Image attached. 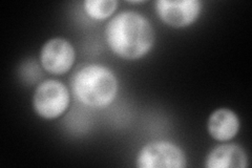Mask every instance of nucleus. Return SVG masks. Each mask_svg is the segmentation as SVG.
<instances>
[{"mask_svg": "<svg viewBox=\"0 0 252 168\" xmlns=\"http://www.w3.org/2000/svg\"><path fill=\"white\" fill-rule=\"evenodd\" d=\"M33 105L36 113L44 119L60 117L69 105L67 87L57 80H46L36 89Z\"/></svg>", "mask_w": 252, "mask_h": 168, "instance_id": "obj_3", "label": "nucleus"}, {"mask_svg": "<svg viewBox=\"0 0 252 168\" xmlns=\"http://www.w3.org/2000/svg\"><path fill=\"white\" fill-rule=\"evenodd\" d=\"M247 155L241 146L223 144L210 151L206 159L208 168H243L247 167Z\"/></svg>", "mask_w": 252, "mask_h": 168, "instance_id": "obj_7", "label": "nucleus"}, {"mask_svg": "<svg viewBox=\"0 0 252 168\" xmlns=\"http://www.w3.org/2000/svg\"><path fill=\"white\" fill-rule=\"evenodd\" d=\"M105 38L116 55L136 60L151 51L155 42V32L144 16L136 12H123L108 22Z\"/></svg>", "mask_w": 252, "mask_h": 168, "instance_id": "obj_1", "label": "nucleus"}, {"mask_svg": "<svg viewBox=\"0 0 252 168\" xmlns=\"http://www.w3.org/2000/svg\"><path fill=\"white\" fill-rule=\"evenodd\" d=\"M239 130V118L230 109H217L209 117L208 132L211 137L217 141L231 140L235 137Z\"/></svg>", "mask_w": 252, "mask_h": 168, "instance_id": "obj_8", "label": "nucleus"}, {"mask_svg": "<svg viewBox=\"0 0 252 168\" xmlns=\"http://www.w3.org/2000/svg\"><path fill=\"white\" fill-rule=\"evenodd\" d=\"M137 164L140 168H183L186 166V158L175 144L153 142L141 149Z\"/></svg>", "mask_w": 252, "mask_h": 168, "instance_id": "obj_4", "label": "nucleus"}, {"mask_svg": "<svg viewBox=\"0 0 252 168\" xmlns=\"http://www.w3.org/2000/svg\"><path fill=\"white\" fill-rule=\"evenodd\" d=\"M117 5L116 0H88L84 2V9L91 18L104 20L113 15Z\"/></svg>", "mask_w": 252, "mask_h": 168, "instance_id": "obj_9", "label": "nucleus"}, {"mask_svg": "<svg viewBox=\"0 0 252 168\" xmlns=\"http://www.w3.org/2000/svg\"><path fill=\"white\" fill-rule=\"evenodd\" d=\"M156 10L160 19L173 28L191 25L201 14V2L198 0H159Z\"/></svg>", "mask_w": 252, "mask_h": 168, "instance_id": "obj_5", "label": "nucleus"}, {"mask_svg": "<svg viewBox=\"0 0 252 168\" xmlns=\"http://www.w3.org/2000/svg\"><path fill=\"white\" fill-rule=\"evenodd\" d=\"M72 89L77 99L91 107H105L114 101L118 81L114 73L105 67L90 65L74 75Z\"/></svg>", "mask_w": 252, "mask_h": 168, "instance_id": "obj_2", "label": "nucleus"}, {"mask_svg": "<svg viewBox=\"0 0 252 168\" xmlns=\"http://www.w3.org/2000/svg\"><path fill=\"white\" fill-rule=\"evenodd\" d=\"M74 46L63 38L49 40L40 53L43 68L53 75H63L72 68L75 61Z\"/></svg>", "mask_w": 252, "mask_h": 168, "instance_id": "obj_6", "label": "nucleus"}]
</instances>
